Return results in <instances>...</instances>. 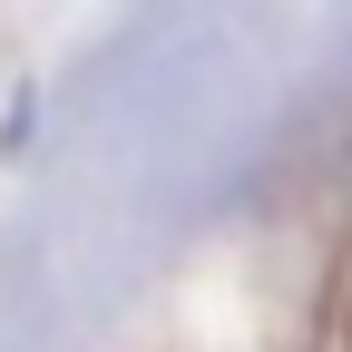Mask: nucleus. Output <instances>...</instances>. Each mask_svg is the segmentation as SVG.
Masks as SVG:
<instances>
[]
</instances>
